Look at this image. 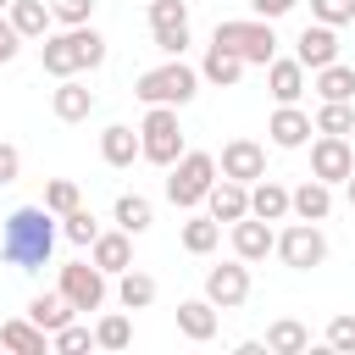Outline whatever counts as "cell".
Segmentation results:
<instances>
[{
    "mask_svg": "<svg viewBox=\"0 0 355 355\" xmlns=\"http://www.w3.org/2000/svg\"><path fill=\"white\" fill-rule=\"evenodd\" d=\"M55 239H61V216L44 200L39 205H17L0 222V261L17 266V272H39V266H50Z\"/></svg>",
    "mask_w": 355,
    "mask_h": 355,
    "instance_id": "cell-1",
    "label": "cell"
},
{
    "mask_svg": "<svg viewBox=\"0 0 355 355\" xmlns=\"http://www.w3.org/2000/svg\"><path fill=\"white\" fill-rule=\"evenodd\" d=\"M39 67L50 78H78V72H94L105 67V33L94 22L83 28H61V33H44L39 39Z\"/></svg>",
    "mask_w": 355,
    "mask_h": 355,
    "instance_id": "cell-2",
    "label": "cell"
},
{
    "mask_svg": "<svg viewBox=\"0 0 355 355\" xmlns=\"http://www.w3.org/2000/svg\"><path fill=\"white\" fill-rule=\"evenodd\" d=\"M200 72L194 67H183V55H166L161 67H150V72H139L133 78V94L144 100V105H189L194 94H200Z\"/></svg>",
    "mask_w": 355,
    "mask_h": 355,
    "instance_id": "cell-3",
    "label": "cell"
},
{
    "mask_svg": "<svg viewBox=\"0 0 355 355\" xmlns=\"http://www.w3.org/2000/svg\"><path fill=\"white\" fill-rule=\"evenodd\" d=\"M216 155L211 150H183L172 166H166V200L178 205V211H194V205H205V194H211V183H216Z\"/></svg>",
    "mask_w": 355,
    "mask_h": 355,
    "instance_id": "cell-4",
    "label": "cell"
},
{
    "mask_svg": "<svg viewBox=\"0 0 355 355\" xmlns=\"http://www.w3.org/2000/svg\"><path fill=\"white\" fill-rule=\"evenodd\" d=\"M211 44L239 50L250 67H266V61L277 55V33H272V22H266V17H227V22H216Z\"/></svg>",
    "mask_w": 355,
    "mask_h": 355,
    "instance_id": "cell-5",
    "label": "cell"
},
{
    "mask_svg": "<svg viewBox=\"0 0 355 355\" xmlns=\"http://www.w3.org/2000/svg\"><path fill=\"white\" fill-rule=\"evenodd\" d=\"M139 144H144V161L155 166H172L189 144H183V122H178V105H150L144 122H139Z\"/></svg>",
    "mask_w": 355,
    "mask_h": 355,
    "instance_id": "cell-6",
    "label": "cell"
},
{
    "mask_svg": "<svg viewBox=\"0 0 355 355\" xmlns=\"http://www.w3.org/2000/svg\"><path fill=\"white\" fill-rule=\"evenodd\" d=\"M283 266H294V272H311V266H322L327 261V233L316 227V222H288L283 233H277V250H272Z\"/></svg>",
    "mask_w": 355,
    "mask_h": 355,
    "instance_id": "cell-7",
    "label": "cell"
},
{
    "mask_svg": "<svg viewBox=\"0 0 355 355\" xmlns=\"http://www.w3.org/2000/svg\"><path fill=\"white\" fill-rule=\"evenodd\" d=\"M55 288L72 300V311H100L105 305V272L94 266V261H67L61 266V277H55Z\"/></svg>",
    "mask_w": 355,
    "mask_h": 355,
    "instance_id": "cell-8",
    "label": "cell"
},
{
    "mask_svg": "<svg viewBox=\"0 0 355 355\" xmlns=\"http://www.w3.org/2000/svg\"><path fill=\"white\" fill-rule=\"evenodd\" d=\"M355 172V144L344 133H316L311 139V178L322 183H344Z\"/></svg>",
    "mask_w": 355,
    "mask_h": 355,
    "instance_id": "cell-9",
    "label": "cell"
},
{
    "mask_svg": "<svg viewBox=\"0 0 355 355\" xmlns=\"http://www.w3.org/2000/svg\"><path fill=\"white\" fill-rule=\"evenodd\" d=\"M205 300L216 305V311H239L244 300H250V261H222V266H211L205 272Z\"/></svg>",
    "mask_w": 355,
    "mask_h": 355,
    "instance_id": "cell-10",
    "label": "cell"
},
{
    "mask_svg": "<svg viewBox=\"0 0 355 355\" xmlns=\"http://www.w3.org/2000/svg\"><path fill=\"white\" fill-rule=\"evenodd\" d=\"M216 166H222V178L255 183V178H266V144H255V139H227Z\"/></svg>",
    "mask_w": 355,
    "mask_h": 355,
    "instance_id": "cell-11",
    "label": "cell"
},
{
    "mask_svg": "<svg viewBox=\"0 0 355 355\" xmlns=\"http://www.w3.org/2000/svg\"><path fill=\"white\" fill-rule=\"evenodd\" d=\"M272 250H277V233H272V222H266V216H255V211H250V216H239V222H233V255H239V261H250V266H255V261H266Z\"/></svg>",
    "mask_w": 355,
    "mask_h": 355,
    "instance_id": "cell-12",
    "label": "cell"
},
{
    "mask_svg": "<svg viewBox=\"0 0 355 355\" xmlns=\"http://www.w3.org/2000/svg\"><path fill=\"white\" fill-rule=\"evenodd\" d=\"M294 55H300V67H305V72H316V67L338 61V28H327V22H311V28H300V39H294Z\"/></svg>",
    "mask_w": 355,
    "mask_h": 355,
    "instance_id": "cell-13",
    "label": "cell"
},
{
    "mask_svg": "<svg viewBox=\"0 0 355 355\" xmlns=\"http://www.w3.org/2000/svg\"><path fill=\"white\" fill-rule=\"evenodd\" d=\"M311 133H316V122H311L300 105H277V111H272V122H266V139H272L277 150H305V144H311Z\"/></svg>",
    "mask_w": 355,
    "mask_h": 355,
    "instance_id": "cell-14",
    "label": "cell"
},
{
    "mask_svg": "<svg viewBox=\"0 0 355 355\" xmlns=\"http://www.w3.org/2000/svg\"><path fill=\"white\" fill-rule=\"evenodd\" d=\"M89 261H94L105 277L128 272V266H133V233H128V227H111V233L100 227V239L89 244Z\"/></svg>",
    "mask_w": 355,
    "mask_h": 355,
    "instance_id": "cell-15",
    "label": "cell"
},
{
    "mask_svg": "<svg viewBox=\"0 0 355 355\" xmlns=\"http://www.w3.org/2000/svg\"><path fill=\"white\" fill-rule=\"evenodd\" d=\"M266 89H272L277 105H300V94H305V67H300V55H272V61H266Z\"/></svg>",
    "mask_w": 355,
    "mask_h": 355,
    "instance_id": "cell-16",
    "label": "cell"
},
{
    "mask_svg": "<svg viewBox=\"0 0 355 355\" xmlns=\"http://www.w3.org/2000/svg\"><path fill=\"white\" fill-rule=\"evenodd\" d=\"M50 111H55L61 122H83V116L94 111V89L83 83V72H78V78H55V89H50Z\"/></svg>",
    "mask_w": 355,
    "mask_h": 355,
    "instance_id": "cell-17",
    "label": "cell"
},
{
    "mask_svg": "<svg viewBox=\"0 0 355 355\" xmlns=\"http://www.w3.org/2000/svg\"><path fill=\"white\" fill-rule=\"evenodd\" d=\"M205 211L216 216V222H239V216H250V183H239V178H216L211 183V194H205Z\"/></svg>",
    "mask_w": 355,
    "mask_h": 355,
    "instance_id": "cell-18",
    "label": "cell"
},
{
    "mask_svg": "<svg viewBox=\"0 0 355 355\" xmlns=\"http://www.w3.org/2000/svg\"><path fill=\"white\" fill-rule=\"evenodd\" d=\"M288 211H294L300 222H327V211H333V183L305 178L300 189H288Z\"/></svg>",
    "mask_w": 355,
    "mask_h": 355,
    "instance_id": "cell-19",
    "label": "cell"
},
{
    "mask_svg": "<svg viewBox=\"0 0 355 355\" xmlns=\"http://www.w3.org/2000/svg\"><path fill=\"white\" fill-rule=\"evenodd\" d=\"M244 67H250V61H244L239 50H227V44H211V50H205V61H200V78H205L211 89H233V83L244 78Z\"/></svg>",
    "mask_w": 355,
    "mask_h": 355,
    "instance_id": "cell-20",
    "label": "cell"
},
{
    "mask_svg": "<svg viewBox=\"0 0 355 355\" xmlns=\"http://www.w3.org/2000/svg\"><path fill=\"white\" fill-rule=\"evenodd\" d=\"M100 155H105V166H133L139 155H144V144H139V128H128V122H111L105 133H100Z\"/></svg>",
    "mask_w": 355,
    "mask_h": 355,
    "instance_id": "cell-21",
    "label": "cell"
},
{
    "mask_svg": "<svg viewBox=\"0 0 355 355\" xmlns=\"http://www.w3.org/2000/svg\"><path fill=\"white\" fill-rule=\"evenodd\" d=\"M178 333L194 338V344H211L216 338V305L200 294V300H178Z\"/></svg>",
    "mask_w": 355,
    "mask_h": 355,
    "instance_id": "cell-22",
    "label": "cell"
},
{
    "mask_svg": "<svg viewBox=\"0 0 355 355\" xmlns=\"http://www.w3.org/2000/svg\"><path fill=\"white\" fill-rule=\"evenodd\" d=\"M0 344L17 349V355H50V333H44L33 316H11V322H0Z\"/></svg>",
    "mask_w": 355,
    "mask_h": 355,
    "instance_id": "cell-23",
    "label": "cell"
},
{
    "mask_svg": "<svg viewBox=\"0 0 355 355\" xmlns=\"http://www.w3.org/2000/svg\"><path fill=\"white\" fill-rule=\"evenodd\" d=\"M6 17L17 22V33H22V39H44V33L55 28L50 0H11V6H6Z\"/></svg>",
    "mask_w": 355,
    "mask_h": 355,
    "instance_id": "cell-24",
    "label": "cell"
},
{
    "mask_svg": "<svg viewBox=\"0 0 355 355\" xmlns=\"http://www.w3.org/2000/svg\"><path fill=\"white\" fill-rule=\"evenodd\" d=\"M250 211H255V216H266V222L294 216V211H288V189H283L277 178H255V183H250Z\"/></svg>",
    "mask_w": 355,
    "mask_h": 355,
    "instance_id": "cell-25",
    "label": "cell"
},
{
    "mask_svg": "<svg viewBox=\"0 0 355 355\" xmlns=\"http://www.w3.org/2000/svg\"><path fill=\"white\" fill-rule=\"evenodd\" d=\"M116 305H122V311H150V305H155V277L139 272V266L116 272Z\"/></svg>",
    "mask_w": 355,
    "mask_h": 355,
    "instance_id": "cell-26",
    "label": "cell"
},
{
    "mask_svg": "<svg viewBox=\"0 0 355 355\" xmlns=\"http://www.w3.org/2000/svg\"><path fill=\"white\" fill-rule=\"evenodd\" d=\"M111 222H116V227H128V233L139 239V233H150V222H155V205H150L144 194H116V205H111Z\"/></svg>",
    "mask_w": 355,
    "mask_h": 355,
    "instance_id": "cell-27",
    "label": "cell"
},
{
    "mask_svg": "<svg viewBox=\"0 0 355 355\" xmlns=\"http://www.w3.org/2000/svg\"><path fill=\"white\" fill-rule=\"evenodd\" d=\"M28 316H33V322H39L44 333H55V327H67V322H72L78 311H72V300H67V294L55 288V294H33V300H28Z\"/></svg>",
    "mask_w": 355,
    "mask_h": 355,
    "instance_id": "cell-28",
    "label": "cell"
},
{
    "mask_svg": "<svg viewBox=\"0 0 355 355\" xmlns=\"http://www.w3.org/2000/svg\"><path fill=\"white\" fill-rule=\"evenodd\" d=\"M266 349H272V355H300V349H311V327L294 322V316H277V322L266 327Z\"/></svg>",
    "mask_w": 355,
    "mask_h": 355,
    "instance_id": "cell-29",
    "label": "cell"
},
{
    "mask_svg": "<svg viewBox=\"0 0 355 355\" xmlns=\"http://www.w3.org/2000/svg\"><path fill=\"white\" fill-rule=\"evenodd\" d=\"M311 78H316L311 89H316L322 100H355V67H344V61H327V67H316Z\"/></svg>",
    "mask_w": 355,
    "mask_h": 355,
    "instance_id": "cell-30",
    "label": "cell"
},
{
    "mask_svg": "<svg viewBox=\"0 0 355 355\" xmlns=\"http://www.w3.org/2000/svg\"><path fill=\"white\" fill-rule=\"evenodd\" d=\"M178 239H183V250H189V255H211V250L222 244V222H216L211 211H205V216H189Z\"/></svg>",
    "mask_w": 355,
    "mask_h": 355,
    "instance_id": "cell-31",
    "label": "cell"
},
{
    "mask_svg": "<svg viewBox=\"0 0 355 355\" xmlns=\"http://www.w3.org/2000/svg\"><path fill=\"white\" fill-rule=\"evenodd\" d=\"M128 344H133V322H128V311H111V316L94 322V349H128Z\"/></svg>",
    "mask_w": 355,
    "mask_h": 355,
    "instance_id": "cell-32",
    "label": "cell"
},
{
    "mask_svg": "<svg viewBox=\"0 0 355 355\" xmlns=\"http://www.w3.org/2000/svg\"><path fill=\"white\" fill-rule=\"evenodd\" d=\"M316 122V133H355V100H322V111L311 116Z\"/></svg>",
    "mask_w": 355,
    "mask_h": 355,
    "instance_id": "cell-33",
    "label": "cell"
},
{
    "mask_svg": "<svg viewBox=\"0 0 355 355\" xmlns=\"http://www.w3.org/2000/svg\"><path fill=\"white\" fill-rule=\"evenodd\" d=\"M61 239H67V244H83V250H89V244L100 239V216H94L89 205L67 211V216H61Z\"/></svg>",
    "mask_w": 355,
    "mask_h": 355,
    "instance_id": "cell-34",
    "label": "cell"
},
{
    "mask_svg": "<svg viewBox=\"0 0 355 355\" xmlns=\"http://www.w3.org/2000/svg\"><path fill=\"white\" fill-rule=\"evenodd\" d=\"M44 205H50L55 216H67V211H78V205H83V194H78V183H72V178H50V183H44Z\"/></svg>",
    "mask_w": 355,
    "mask_h": 355,
    "instance_id": "cell-35",
    "label": "cell"
},
{
    "mask_svg": "<svg viewBox=\"0 0 355 355\" xmlns=\"http://www.w3.org/2000/svg\"><path fill=\"white\" fill-rule=\"evenodd\" d=\"M50 349H61V355L94 349V327H78V322H67V327H55V333H50Z\"/></svg>",
    "mask_w": 355,
    "mask_h": 355,
    "instance_id": "cell-36",
    "label": "cell"
},
{
    "mask_svg": "<svg viewBox=\"0 0 355 355\" xmlns=\"http://www.w3.org/2000/svg\"><path fill=\"white\" fill-rule=\"evenodd\" d=\"M155 28H189V0H150V33Z\"/></svg>",
    "mask_w": 355,
    "mask_h": 355,
    "instance_id": "cell-37",
    "label": "cell"
},
{
    "mask_svg": "<svg viewBox=\"0 0 355 355\" xmlns=\"http://www.w3.org/2000/svg\"><path fill=\"white\" fill-rule=\"evenodd\" d=\"M327 349H338V355H355V316H349V311H338V316L327 322Z\"/></svg>",
    "mask_w": 355,
    "mask_h": 355,
    "instance_id": "cell-38",
    "label": "cell"
},
{
    "mask_svg": "<svg viewBox=\"0 0 355 355\" xmlns=\"http://www.w3.org/2000/svg\"><path fill=\"white\" fill-rule=\"evenodd\" d=\"M311 17L327 28H344V22H355V0H311Z\"/></svg>",
    "mask_w": 355,
    "mask_h": 355,
    "instance_id": "cell-39",
    "label": "cell"
},
{
    "mask_svg": "<svg viewBox=\"0 0 355 355\" xmlns=\"http://www.w3.org/2000/svg\"><path fill=\"white\" fill-rule=\"evenodd\" d=\"M50 11H55L61 28H83L94 17V0H50Z\"/></svg>",
    "mask_w": 355,
    "mask_h": 355,
    "instance_id": "cell-40",
    "label": "cell"
},
{
    "mask_svg": "<svg viewBox=\"0 0 355 355\" xmlns=\"http://www.w3.org/2000/svg\"><path fill=\"white\" fill-rule=\"evenodd\" d=\"M155 50L161 55H183L189 50V28H155Z\"/></svg>",
    "mask_w": 355,
    "mask_h": 355,
    "instance_id": "cell-41",
    "label": "cell"
},
{
    "mask_svg": "<svg viewBox=\"0 0 355 355\" xmlns=\"http://www.w3.org/2000/svg\"><path fill=\"white\" fill-rule=\"evenodd\" d=\"M22 44H28V39L17 33V22H11V17H0V67H6V61H17V50H22Z\"/></svg>",
    "mask_w": 355,
    "mask_h": 355,
    "instance_id": "cell-42",
    "label": "cell"
},
{
    "mask_svg": "<svg viewBox=\"0 0 355 355\" xmlns=\"http://www.w3.org/2000/svg\"><path fill=\"white\" fill-rule=\"evenodd\" d=\"M17 178H22V150L0 139V183H17Z\"/></svg>",
    "mask_w": 355,
    "mask_h": 355,
    "instance_id": "cell-43",
    "label": "cell"
},
{
    "mask_svg": "<svg viewBox=\"0 0 355 355\" xmlns=\"http://www.w3.org/2000/svg\"><path fill=\"white\" fill-rule=\"evenodd\" d=\"M294 6H300V0H250V11H255V17H266V22H277V17H288Z\"/></svg>",
    "mask_w": 355,
    "mask_h": 355,
    "instance_id": "cell-44",
    "label": "cell"
},
{
    "mask_svg": "<svg viewBox=\"0 0 355 355\" xmlns=\"http://www.w3.org/2000/svg\"><path fill=\"white\" fill-rule=\"evenodd\" d=\"M344 200H349V211H355V172L344 178Z\"/></svg>",
    "mask_w": 355,
    "mask_h": 355,
    "instance_id": "cell-45",
    "label": "cell"
},
{
    "mask_svg": "<svg viewBox=\"0 0 355 355\" xmlns=\"http://www.w3.org/2000/svg\"><path fill=\"white\" fill-rule=\"evenodd\" d=\"M6 6H11V0H0V11H6Z\"/></svg>",
    "mask_w": 355,
    "mask_h": 355,
    "instance_id": "cell-46",
    "label": "cell"
}]
</instances>
